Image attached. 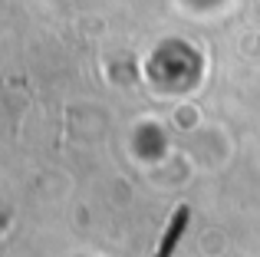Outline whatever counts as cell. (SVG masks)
<instances>
[{
	"instance_id": "6da1fadb",
	"label": "cell",
	"mask_w": 260,
	"mask_h": 257,
	"mask_svg": "<svg viewBox=\"0 0 260 257\" xmlns=\"http://www.w3.org/2000/svg\"><path fill=\"white\" fill-rule=\"evenodd\" d=\"M188 218H191V211L188 208H178L175 211V218H172V224H168V231H165V241L158 244V251H155V257H172L175 251V244H178V238H181V231L188 228Z\"/></svg>"
}]
</instances>
